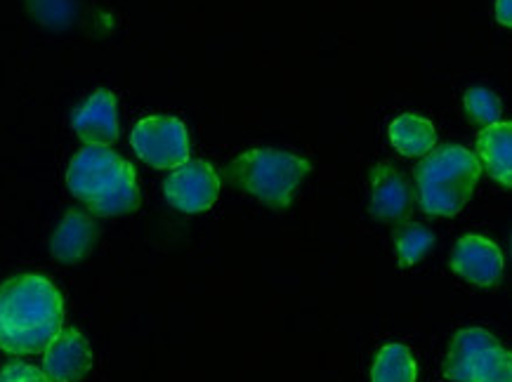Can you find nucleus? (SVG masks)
I'll use <instances>...</instances> for the list:
<instances>
[{"label": "nucleus", "mask_w": 512, "mask_h": 382, "mask_svg": "<svg viewBox=\"0 0 512 382\" xmlns=\"http://www.w3.org/2000/svg\"><path fill=\"white\" fill-rule=\"evenodd\" d=\"M67 187L95 215L114 217L140 208L135 168L109 147H83L67 170Z\"/></svg>", "instance_id": "obj_2"}, {"label": "nucleus", "mask_w": 512, "mask_h": 382, "mask_svg": "<svg viewBox=\"0 0 512 382\" xmlns=\"http://www.w3.org/2000/svg\"><path fill=\"white\" fill-rule=\"evenodd\" d=\"M390 142L402 156H425L435 149L437 133L428 118L404 114L390 125Z\"/></svg>", "instance_id": "obj_14"}, {"label": "nucleus", "mask_w": 512, "mask_h": 382, "mask_svg": "<svg viewBox=\"0 0 512 382\" xmlns=\"http://www.w3.org/2000/svg\"><path fill=\"white\" fill-rule=\"evenodd\" d=\"M432 246H435V234L425 225H418V222H406L395 234L397 258L402 267L416 265L430 253Z\"/></svg>", "instance_id": "obj_16"}, {"label": "nucleus", "mask_w": 512, "mask_h": 382, "mask_svg": "<svg viewBox=\"0 0 512 382\" xmlns=\"http://www.w3.org/2000/svg\"><path fill=\"white\" fill-rule=\"evenodd\" d=\"M29 10L34 17L52 29H64L74 22L76 0H29Z\"/></svg>", "instance_id": "obj_18"}, {"label": "nucleus", "mask_w": 512, "mask_h": 382, "mask_svg": "<svg viewBox=\"0 0 512 382\" xmlns=\"http://www.w3.org/2000/svg\"><path fill=\"white\" fill-rule=\"evenodd\" d=\"M163 194L182 213H206L220 196V177L210 163L189 158L166 177Z\"/></svg>", "instance_id": "obj_7"}, {"label": "nucleus", "mask_w": 512, "mask_h": 382, "mask_svg": "<svg viewBox=\"0 0 512 382\" xmlns=\"http://www.w3.org/2000/svg\"><path fill=\"white\" fill-rule=\"evenodd\" d=\"M135 154L152 168L173 170L189 161V135L185 123L173 116H149L130 135Z\"/></svg>", "instance_id": "obj_6"}, {"label": "nucleus", "mask_w": 512, "mask_h": 382, "mask_svg": "<svg viewBox=\"0 0 512 382\" xmlns=\"http://www.w3.org/2000/svg\"><path fill=\"white\" fill-rule=\"evenodd\" d=\"M97 241V225L93 217L81 213V210H69L64 220L59 222L50 241L52 258L64 262V265H74L88 258Z\"/></svg>", "instance_id": "obj_12"}, {"label": "nucleus", "mask_w": 512, "mask_h": 382, "mask_svg": "<svg viewBox=\"0 0 512 382\" xmlns=\"http://www.w3.org/2000/svg\"><path fill=\"white\" fill-rule=\"evenodd\" d=\"M418 368L411 349L399 342L380 347L371 368V382H416Z\"/></svg>", "instance_id": "obj_15"}, {"label": "nucleus", "mask_w": 512, "mask_h": 382, "mask_svg": "<svg viewBox=\"0 0 512 382\" xmlns=\"http://www.w3.org/2000/svg\"><path fill=\"white\" fill-rule=\"evenodd\" d=\"M418 203L428 215L454 217L468 206L479 177L482 163L472 151L449 144L437 151H430L416 170Z\"/></svg>", "instance_id": "obj_3"}, {"label": "nucleus", "mask_w": 512, "mask_h": 382, "mask_svg": "<svg viewBox=\"0 0 512 382\" xmlns=\"http://www.w3.org/2000/svg\"><path fill=\"white\" fill-rule=\"evenodd\" d=\"M503 253L494 241L470 234L456 243L451 269L477 288H494L503 276Z\"/></svg>", "instance_id": "obj_8"}, {"label": "nucleus", "mask_w": 512, "mask_h": 382, "mask_svg": "<svg viewBox=\"0 0 512 382\" xmlns=\"http://www.w3.org/2000/svg\"><path fill=\"white\" fill-rule=\"evenodd\" d=\"M0 382H52L43 368L22 364V361H12V364L0 368Z\"/></svg>", "instance_id": "obj_19"}, {"label": "nucleus", "mask_w": 512, "mask_h": 382, "mask_svg": "<svg viewBox=\"0 0 512 382\" xmlns=\"http://www.w3.org/2000/svg\"><path fill=\"white\" fill-rule=\"evenodd\" d=\"M371 213L383 222H404L413 210V191L406 177L390 163L371 173Z\"/></svg>", "instance_id": "obj_11"}, {"label": "nucleus", "mask_w": 512, "mask_h": 382, "mask_svg": "<svg viewBox=\"0 0 512 382\" xmlns=\"http://www.w3.org/2000/svg\"><path fill=\"white\" fill-rule=\"evenodd\" d=\"M64 328V300L45 276L22 274L0 283V349L41 354Z\"/></svg>", "instance_id": "obj_1"}, {"label": "nucleus", "mask_w": 512, "mask_h": 382, "mask_svg": "<svg viewBox=\"0 0 512 382\" xmlns=\"http://www.w3.org/2000/svg\"><path fill=\"white\" fill-rule=\"evenodd\" d=\"M71 128L88 147H109L118 140V104L114 92L97 90L71 116Z\"/></svg>", "instance_id": "obj_10"}, {"label": "nucleus", "mask_w": 512, "mask_h": 382, "mask_svg": "<svg viewBox=\"0 0 512 382\" xmlns=\"http://www.w3.org/2000/svg\"><path fill=\"white\" fill-rule=\"evenodd\" d=\"M496 19L503 26L512 24V0H496Z\"/></svg>", "instance_id": "obj_20"}, {"label": "nucleus", "mask_w": 512, "mask_h": 382, "mask_svg": "<svg viewBox=\"0 0 512 382\" xmlns=\"http://www.w3.org/2000/svg\"><path fill=\"white\" fill-rule=\"evenodd\" d=\"M444 375L451 382H512V357L484 328H465L451 340Z\"/></svg>", "instance_id": "obj_5"}, {"label": "nucleus", "mask_w": 512, "mask_h": 382, "mask_svg": "<svg viewBox=\"0 0 512 382\" xmlns=\"http://www.w3.org/2000/svg\"><path fill=\"white\" fill-rule=\"evenodd\" d=\"M222 173L232 187L244 189L269 208L284 210L293 203L305 175L312 173V163L291 151L251 149L236 156Z\"/></svg>", "instance_id": "obj_4"}, {"label": "nucleus", "mask_w": 512, "mask_h": 382, "mask_svg": "<svg viewBox=\"0 0 512 382\" xmlns=\"http://www.w3.org/2000/svg\"><path fill=\"white\" fill-rule=\"evenodd\" d=\"M93 368V349L76 328H62L43 352V373L52 382H78Z\"/></svg>", "instance_id": "obj_9"}, {"label": "nucleus", "mask_w": 512, "mask_h": 382, "mask_svg": "<svg viewBox=\"0 0 512 382\" xmlns=\"http://www.w3.org/2000/svg\"><path fill=\"white\" fill-rule=\"evenodd\" d=\"M463 102H465V111H468L472 121L484 125V128H489V125L494 123H501V114H503L501 100H498L491 90L470 88L465 92Z\"/></svg>", "instance_id": "obj_17"}, {"label": "nucleus", "mask_w": 512, "mask_h": 382, "mask_svg": "<svg viewBox=\"0 0 512 382\" xmlns=\"http://www.w3.org/2000/svg\"><path fill=\"white\" fill-rule=\"evenodd\" d=\"M487 173L501 182L505 189L512 187V125L494 123L484 128L477 140V154Z\"/></svg>", "instance_id": "obj_13"}]
</instances>
